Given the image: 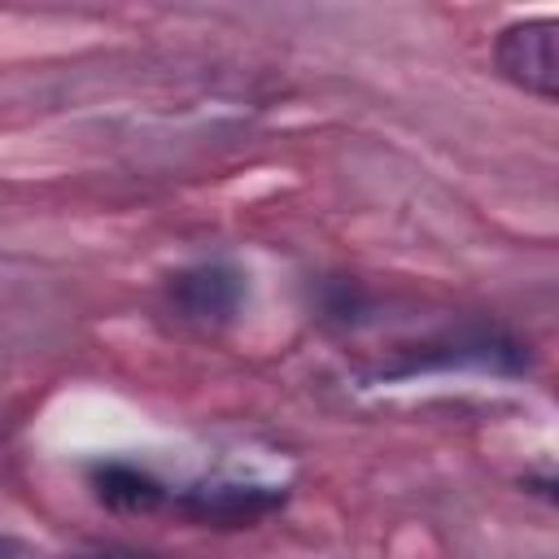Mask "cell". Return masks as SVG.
I'll return each instance as SVG.
<instances>
[{"label": "cell", "mask_w": 559, "mask_h": 559, "mask_svg": "<svg viewBox=\"0 0 559 559\" xmlns=\"http://www.w3.org/2000/svg\"><path fill=\"white\" fill-rule=\"evenodd\" d=\"M559 26L555 17H528V22H511L498 39H493V66L502 70V79H511L515 87L550 100L559 92V52H555Z\"/></svg>", "instance_id": "1"}, {"label": "cell", "mask_w": 559, "mask_h": 559, "mask_svg": "<svg viewBox=\"0 0 559 559\" xmlns=\"http://www.w3.org/2000/svg\"><path fill=\"white\" fill-rule=\"evenodd\" d=\"M0 559H35L26 546H17V542H9V537H0Z\"/></svg>", "instance_id": "2"}, {"label": "cell", "mask_w": 559, "mask_h": 559, "mask_svg": "<svg viewBox=\"0 0 559 559\" xmlns=\"http://www.w3.org/2000/svg\"><path fill=\"white\" fill-rule=\"evenodd\" d=\"M92 559H135V555H92Z\"/></svg>", "instance_id": "3"}]
</instances>
